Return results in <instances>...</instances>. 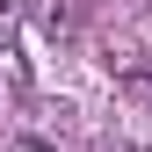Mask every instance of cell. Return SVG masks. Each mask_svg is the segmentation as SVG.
I'll list each match as a JSON object with an SVG mask.
<instances>
[{"mask_svg": "<svg viewBox=\"0 0 152 152\" xmlns=\"http://www.w3.org/2000/svg\"><path fill=\"white\" fill-rule=\"evenodd\" d=\"M22 80H29V65H22V51H15L7 36H0V102H7V94H22Z\"/></svg>", "mask_w": 152, "mask_h": 152, "instance_id": "1", "label": "cell"}, {"mask_svg": "<svg viewBox=\"0 0 152 152\" xmlns=\"http://www.w3.org/2000/svg\"><path fill=\"white\" fill-rule=\"evenodd\" d=\"M22 7H29V0H0V29H15V22H22Z\"/></svg>", "mask_w": 152, "mask_h": 152, "instance_id": "2", "label": "cell"}, {"mask_svg": "<svg viewBox=\"0 0 152 152\" xmlns=\"http://www.w3.org/2000/svg\"><path fill=\"white\" fill-rule=\"evenodd\" d=\"M7 152H51V145H44V138H15Z\"/></svg>", "mask_w": 152, "mask_h": 152, "instance_id": "3", "label": "cell"}, {"mask_svg": "<svg viewBox=\"0 0 152 152\" xmlns=\"http://www.w3.org/2000/svg\"><path fill=\"white\" fill-rule=\"evenodd\" d=\"M145 152H152V145H145Z\"/></svg>", "mask_w": 152, "mask_h": 152, "instance_id": "4", "label": "cell"}]
</instances>
